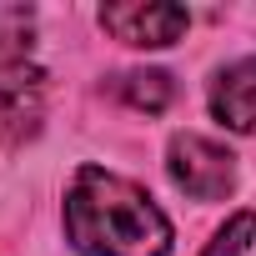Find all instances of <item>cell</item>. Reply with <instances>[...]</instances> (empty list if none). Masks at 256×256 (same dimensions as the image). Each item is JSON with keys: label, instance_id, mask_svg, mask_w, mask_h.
I'll return each instance as SVG.
<instances>
[{"label": "cell", "instance_id": "obj_1", "mask_svg": "<svg viewBox=\"0 0 256 256\" xmlns=\"http://www.w3.org/2000/svg\"><path fill=\"white\" fill-rule=\"evenodd\" d=\"M66 236L80 256H171L166 211L116 171L80 166L66 191Z\"/></svg>", "mask_w": 256, "mask_h": 256}, {"label": "cell", "instance_id": "obj_2", "mask_svg": "<svg viewBox=\"0 0 256 256\" xmlns=\"http://www.w3.org/2000/svg\"><path fill=\"white\" fill-rule=\"evenodd\" d=\"M166 171H171V181H176L191 201H226L231 186H236V156H231L221 141L196 136V131L171 136Z\"/></svg>", "mask_w": 256, "mask_h": 256}, {"label": "cell", "instance_id": "obj_3", "mask_svg": "<svg viewBox=\"0 0 256 256\" xmlns=\"http://www.w3.org/2000/svg\"><path fill=\"white\" fill-rule=\"evenodd\" d=\"M100 26H106L116 40H126V46H151V50H161V46H176V40L186 36L191 16H186L181 6H166V0H126V6H106V10H100Z\"/></svg>", "mask_w": 256, "mask_h": 256}, {"label": "cell", "instance_id": "obj_4", "mask_svg": "<svg viewBox=\"0 0 256 256\" xmlns=\"http://www.w3.org/2000/svg\"><path fill=\"white\" fill-rule=\"evenodd\" d=\"M46 120V76L26 66H0V141L20 146Z\"/></svg>", "mask_w": 256, "mask_h": 256}, {"label": "cell", "instance_id": "obj_5", "mask_svg": "<svg viewBox=\"0 0 256 256\" xmlns=\"http://www.w3.org/2000/svg\"><path fill=\"white\" fill-rule=\"evenodd\" d=\"M211 116L226 131H256V56L226 66L211 80Z\"/></svg>", "mask_w": 256, "mask_h": 256}, {"label": "cell", "instance_id": "obj_6", "mask_svg": "<svg viewBox=\"0 0 256 256\" xmlns=\"http://www.w3.org/2000/svg\"><path fill=\"white\" fill-rule=\"evenodd\" d=\"M116 90H120V100L126 106H136V110H166L171 106V96H176V86H171V76L166 70H126L120 80H116Z\"/></svg>", "mask_w": 256, "mask_h": 256}, {"label": "cell", "instance_id": "obj_7", "mask_svg": "<svg viewBox=\"0 0 256 256\" xmlns=\"http://www.w3.org/2000/svg\"><path fill=\"white\" fill-rule=\"evenodd\" d=\"M30 36H36V16L10 6L0 10V66H26L30 60Z\"/></svg>", "mask_w": 256, "mask_h": 256}, {"label": "cell", "instance_id": "obj_8", "mask_svg": "<svg viewBox=\"0 0 256 256\" xmlns=\"http://www.w3.org/2000/svg\"><path fill=\"white\" fill-rule=\"evenodd\" d=\"M201 256H256V211H236L211 241Z\"/></svg>", "mask_w": 256, "mask_h": 256}]
</instances>
